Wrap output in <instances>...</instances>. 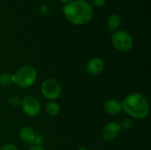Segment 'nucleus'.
Segmentation results:
<instances>
[{
	"label": "nucleus",
	"mask_w": 151,
	"mask_h": 150,
	"mask_svg": "<svg viewBox=\"0 0 151 150\" xmlns=\"http://www.w3.org/2000/svg\"><path fill=\"white\" fill-rule=\"evenodd\" d=\"M113 47L119 52H129L134 48L133 36L127 31H115L111 38Z\"/></svg>",
	"instance_id": "nucleus-4"
},
{
	"label": "nucleus",
	"mask_w": 151,
	"mask_h": 150,
	"mask_svg": "<svg viewBox=\"0 0 151 150\" xmlns=\"http://www.w3.org/2000/svg\"><path fill=\"white\" fill-rule=\"evenodd\" d=\"M29 150H44L43 149V148L42 147V146H40V145H33Z\"/></svg>",
	"instance_id": "nucleus-18"
},
{
	"label": "nucleus",
	"mask_w": 151,
	"mask_h": 150,
	"mask_svg": "<svg viewBox=\"0 0 151 150\" xmlns=\"http://www.w3.org/2000/svg\"><path fill=\"white\" fill-rule=\"evenodd\" d=\"M21 98L18 95H11L8 99V103L12 106V107H20L21 105Z\"/></svg>",
	"instance_id": "nucleus-15"
},
{
	"label": "nucleus",
	"mask_w": 151,
	"mask_h": 150,
	"mask_svg": "<svg viewBox=\"0 0 151 150\" xmlns=\"http://www.w3.org/2000/svg\"><path fill=\"white\" fill-rule=\"evenodd\" d=\"M91 2L96 7H102L105 4L106 0H91Z\"/></svg>",
	"instance_id": "nucleus-17"
},
{
	"label": "nucleus",
	"mask_w": 151,
	"mask_h": 150,
	"mask_svg": "<svg viewBox=\"0 0 151 150\" xmlns=\"http://www.w3.org/2000/svg\"><path fill=\"white\" fill-rule=\"evenodd\" d=\"M73 0H60V2L61 3H63V4H68V3H70V2H72Z\"/></svg>",
	"instance_id": "nucleus-19"
},
{
	"label": "nucleus",
	"mask_w": 151,
	"mask_h": 150,
	"mask_svg": "<svg viewBox=\"0 0 151 150\" xmlns=\"http://www.w3.org/2000/svg\"><path fill=\"white\" fill-rule=\"evenodd\" d=\"M107 27L109 30L111 31H116L121 25V18L119 15L113 13L111 15H110L107 19V22H106Z\"/></svg>",
	"instance_id": "nucleus-12"
},
{
	"label": "nucleus",
	"mask_w": 151,
	"mask_h": 150,
	"mask_svg": "<svg viewBox=\"0 0 151 150\" xmlns=\"http://www.w3.org/2000/svg\"><path fill=\"white\" fill-rule=\"evenodd\" d=\"M104 69V62L98 57H91L86 65V72L89 75H98Z\"/></svg>",
	"instance_id": "nucleus-8"
},
{
	"label": "nucleus",
	"mask_w": 151,
	"mask_h": 150,
	"mask_svg": "<svg viewBox=\"0 0 151 150\" xmlns=\"http://www.w3.org/2000/svg\"><path fill=\"white\" fill-rule=\"evenodd\" d=\"M41 93L45 99L49 101H56L61 96L62 86L56 79L49 78L42 82Z\"/></svg>",
	"instance_id": "nucleus-5"
},
{
	"label": "nucleus",
	"mask_w": 151,
	"mask_h": 150,
	"mask_svg": "<svg viewBox=\"0 0 151 150\" xmlns=\"http://www.w3.org/2000/svg\"><path fill=\"white\" fill-rule=\"evenodd\" d=\"M19 137L23 142L31 144L35 141L36 133L32 127L28 126H24L19 131Z\"/></svg>",
	"instance_id": "nucleus-10"
},
{
	"label": "nucleus",
	"mask_w": 151,
	"mask_h": 150,
	"mask_svg": "<svg viewBox=\"0 0 151 150\" xmlns=\"http://www.w3.org/2000/svg\"><path fill=\"white\" fill-rule=\"evenodd\" d=\"M119 126L121 127V130L127 131V130H130V129L133 128V126H134V121L131 118H125V119H123L119 123Z\"/></svg>",
	"instance_id": "nucleus-14"
},
{
	"label": "nucleus",
	"mask_w": 151,
	"mask_h": 150,
	"mask_svg": "<svg viewBox=\"0 0 151 150\" xmlns=\"http://www.w3.org/2000/svg\"><path fill=\"white\" fill-rule=\"evenodd\" d=\"M14 84V77L12 73L10 72H2L0 74V86L7 88Z\"/></svg>",
	"instance_id": "nucleus-13"
},
{
	"label": "nucleus",
	"mask_w": 151,
	"mask_h": 150,
	"mask_svg": "<svg viewBox=\"0 0 151 150\" xmlns=\"http://www.w3.org/2000/svg\"><path fill=\"white\" fill-rule=\"evenodd\" d=\"M22 111L28 117L34 118L39 115L41 111V103L33 95H27L21 100L20 105Z\"/></svg>",
	"instance_id": "nucleus-6"
},
{
	"label": "nucleus",
	"mask_w": 151,
	"mask_h": 150,
	"mask_svg": "<svg viewBox=\"0 0 151 150\" xmlns=\"http://www.w3.org/2000/svg\"><path fill=\"white\" fill-rule=\"evenodd\" d=\"M45 112L49 117L54 118L60 112V105L56 101H49L45 104Z\"/></svg>",
	"instance_id": "nucleus-11"
},
{
	"label": "nucleus",
	"mask_w": 151,
	"mask_h": 150,
	"mask_svg": "<svg viewBox=\"0 0 151 150\" xmlns=\"http://www.w3.org/2000/svg\"><path fill=\"white\" fill-rule=\"evenodd\" d=\"M0 150H19L17 146L15 144H12V143H6L4 145H3Z\"/></svg>",
	"instance_id": "nucleus-16"
},
{
	"label": "nucleus",
	"mask_w": 151,
	"mask_h": 150,
	"mask_svg": "<svg viewBox=\"0 0 151 150\" xmlns=\"http://www.w3.org/2000/svg\"><path fill=\"white\" fill-rule=\"evenodd\" d=\"M104 111L111 116H117L122 111L121 102L115 98H109L104 103Z\"/></svg>",
	"instance_id": "nucleus-9"
},
{
	"label": "nucleus",
	"mask_w": 151,
	"mask_h": 150,
	"mask_svg": "<svg viewBox=\"0 0 151 150\" xmlns=\"http://www.w3.org/2000/svg\"><path fill=\"white\" fill-rule=\"evenodd\" d=\"M63 12L71 23L77 26L88 24L94 15L92 5L85 0H73L65 4Z\"/></svg>",
	"instance_id": "nucleus-1"
},
{
	"label": "nucleus",
	"mask_w": 151,
	"mask_h": 150,
	"mask_svg": "<svg viewBox=\"0 0 151 150\" xmlns=\"http://www.w3.org/2000/svg\"><path fill=\"white\" fill-rule=\"evenodd\" d=\"M121 127L119 123L117 122H109L102 129L101 136L102 139L106 142H111L115 141L121 132Z\"/></svg>",
	"instance_id": "nucleus-7"
},
{
	"label": "nucleus",
	"mask_w": 151,
	"mask_h": 150,
	"mask_svg": "<svg viewBox=\"0 0 151 150\" xmlns=\"http://www.w3.org/2000/svg\"><path fill=\"white\" fill-rule=\"evenodd\" d=\"M122 111L130 118L142 120L150 113V103L146 96L139 92L128 94L121 102Z\"/></svg>",
	"instance_id": "nucleus-2"
},
{
	"label": "nucleus",
	"mask_w": 151,
	"mask_h": 150,
	"mask_svg": "<svg viewBox=\"0 0 151 150\" xmlns=\"http://www.w3.org/2000/svg\"><path fill=\"white\" fill-rule=\"evenodd\" d=\"M36 69L29 65H25L19 67L14 73V84L20 88H31L37 80Z\"/></svg>",
	"instance_id": "nucleus-3"
}]
</instances>
